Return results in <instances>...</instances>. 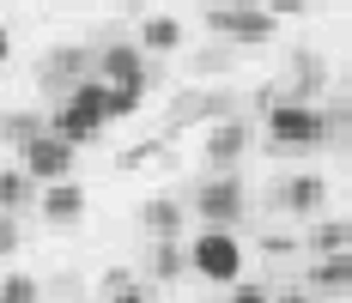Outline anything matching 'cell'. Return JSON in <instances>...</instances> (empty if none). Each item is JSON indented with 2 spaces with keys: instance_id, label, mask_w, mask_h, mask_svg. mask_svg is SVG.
Masks as SVG:
<instances>
[{
  "instance_id": "obj_14",
  "label": "cell",
  "mask_w": 352,
  "mask_h": 303,
  "mask_svg": "<svg viewBox=\"0 0 352 303\" xmlns=\"http://www.w3.org/2000/svg\"><path fill=\"white\" fill-rule=\"evenodd\" d=\"M85 212V188L79 182H55V188H43V218L49 225H73Z\"/></svg>"
},
{
  "instance_id": "obj_11",
  "label": "cell",
  "mask_w": 352,
  "mask_h": 303,
  "mask_svg": "<svg viewBox=\"0 0 352 303\" xmlns=\"http://www.w3.org/2000/svg\"><path fill=\"white\" fill-rule=\"evenodd\" d=\"M188 273V249H182V236H164V243H152V261H146V279L152 285H170Z\"/></svg>"
},
{
  "instance_id": "obj_1",
  "label": "cell",
  "mask_w": 352,
  "mask_h": 303,
  "mask_svg": "<svg viewBox=\"0 0 352 303\" xmlns=\"http://www.w3.org/2000/svg\"><path fill=\"white\" fill-rule=\"evenodd\" d=\"M188 267L207 285H237L243 279V243H237V231H201L188 243Z\"/></svg>"
},
{
  "instance_id": "obj_23",
  "label": "cell",
  "mask_w": 352,
  "mask_h": 303,
  "mask_svg": "<svg viewBox=\"0 0 352 303\" xmlns=\"http://www.w3.org/2000/svg\"><path fill=\"white\" fill-rule=\"evenodd\" d=\"M225 303H274V298H267L261 285H243V279H237V285H231V298H225Z\"/></svg>"
},
{
  "instance_id": "obj_7",
  "label": "cell",
  "mask_w": 352,
  "mask_h": 303,
  "mask_svg": "<svg viewBox=\"0 0 352 303\" xmlns=\"http://www.w3.org/2000/svg\"><path fill=\"white\" fill-rule=\"evenodd\" d=\"M188 212L195 206H176V201H146L140 206V236H152V243H164V236H182V225H188Z\"/></svg>"
},
{
  "instance_id": "obj_5",
  "label": "cell",
  "mask_w": 352,
  "mask_h": 303,
  "mask_svg": "<svg viewBox=\"0 0 352 303\" xmlns=\"http://www.w3.org/2000/svg\"><path fill=\"white\" fill-rule=\"evenodd\" d=\"M195 218L207 231H237V218H243V182L237 176H212L207 188L195 194Z\"/></svg>"
},
{
  "instance_id": "obj_19",
  "label": "cell",
  "mask_w": 352,
  "mask_h": 303,
  "mask_svg": "<svg viewBox=\"0 0 352 303\" xmlns=\"http://www.w3.org/2000/svg\"><path fill=\"white\" fill-rule=\"evenodd\" d=\"M158 291H152V279H122V285H104V303H152Z\"/></svg>"
},
{
  "instance_id": "obj_20",
  "label": "cell",
  "mask_w": 352,
  "mask_h": 303,
  "mask_svg": "<svg viewBox=\"0 0 352 303\" xmlns=\"http://www.w3.org/2000/svg\"><path fill=\"white\" fill-rule=\"evenodd\" d=\"M146 85H109V122H128L134 109H140Z\"/></svg>"
},
{
  "instance_id": "obj_6",
  "label": "cell",
  "mask_w": 352,
  "mask_h": 303,
  "mask_svg": "<svg viewBox=\"0 0 352 303\" xmlns=\"http://www.w3.org/2000/svg\"><path fill=\"white\" fill-rule=\"evenodd\" d=\"M243 146H249V122H243V115H225V122H212V134H207V164L231 170L237 158H243Z\"/></svg>"
},
{
  "instance_id": "obj_3",
  "label": "cell",
  "mask_w": 352,
  "mask_h": 303,
  "mask_svg": "<svg viewBox=\"0 0 352 303\" xmlns=\"http://www.w3.org/2000/svg\"><path fill=\"white\" fill-rule=\"evenodd\" d=\"M73 152L79 146H67L61 134H36L25 152H19V170L31 176L36 188H55V182H73Z\"/></svg>"
},
{
  "instance_id": "obj_16",
  "label": "cell",
  "mask_w": 352,
  "mask_h": 303,
  "mask_svg": "<svg viewBox=\"0 0 352 303\" xmlns=\"http://www.w3.org/2000/svg\"><path fill=\"white\" fill-rule=\"evenodd\" d=\"M310 249L316 255H346L352 249V218H322L316 231H310Z\"/></svg>"
},
{
  "instance_id": "obj_25",
  "label": "cell",
  "mask_w": 352,
  "mask_h": 303,
  "mask_svg": "<svg viewBox=\"0 0 352 303\" xmlns=\"http://www.w3.org/2000/svg\"><path fill=\"white\" fill-rule=\"evenodd\" d=\"M261 6H267V12H274V19H280V12H304V6H310V0H261Z\"/></svg>"
},
{
  "instance_id": "obj_18",
  "label": "cell",
  "mask_w": 352,
  "mask_h": 303,
  "mask_svg": "<svg viewBox=\"0 0 352 303\" xmlns=\"http://www.w3.org/2000/svg\"><path fill=\"white\" fill-rule=\"evenodd\" d=\"M0 303H43V285L31 273H6L0 279Z\"/></svg>"
},
{
  "instance_id": "obj_13",
  "label": "cell",
  "mask_w": 352,
  "mask_h": 303,
  "mask_svg": "<svg viewBox=\"0 0 352 303\" xmlns=\"http://www.w3.org/2000/svg\"><path fill=\"white\" fill-rule=\"evenodd\" d=\"M176 49H182V25H176L170 12L140 19V55H176Z\"/></svg>"
},
{
  "instance_id": "obj_17",
  "label": "cell",
  "mask_w": 352,
  "mask_h": 303,
  "mask_svg": "<svg viewBox=\"0 0 352 303\" xmlns=\"http://www.w3.org/2000/svg\"><path fill=\"white\" fill-rule=\"evenodd\" d=\"M31 194H43L25 170H0V212H19V206H31Z\"/></svg>"
},
{
  "instance_id": "obj_12",
  "label": "cell",
  "mask_w": 352,
  "mask_h": 303,
  "mask_svg": "<svg viewBox=\"0 0 352 303\" xmlns=\"http://www.w3.org/2000/svg\"><path fill=\"white\" fill-rule=\"evenodd\" d=\"M280 206L285 212H322L328 206V182L322 176H292V182H280Z\"/></svg>"
},
{
  "instance_id": "obj_24",
  "label": "cell",
  "mask_w": 352,
  "mask_h": 303,
  "mask_svg": "<svg viewBox=\"0 0 352 303\" xmlns=\"http://www.w3.org/2000/svg\"><path fill=\"white\" fill-rule=\"evenodd\" d=\"M12 249H19V218L0 212V255H12Z\"/></svg>"
},
{
  "instance_id": "obj_8",
  "label": "cell",
  "mask_w": 352,
  "mask_h": 303,
  "mask_svg": "<svg viewBox=\"0 0 352 303\" xmlns=\"http://www.w3.org/2000/svg\"><path fill=\"white\" fill-rule=\"evenodd\" d=\"M98 73H104V85H146V61L134 43H116L98 55Z\"/></svg>"
},
{
  "instance_id": "obj_26",
  "label": "cell",
  "mask_w": 352,
  "mask_h": 303,
  "mask_svg": "<svg viewBox=\"0 0 352 303\" xmlns=\"http://www.w3.org/2000/svg\"><path fill=\"white\" fill-rule=\"evenodd\" d=\"M280 303H322V298H316V291H285Z\"/></svg>"
},
{
  "instance_id": "obj_10",
  "label": "cell",
  "mask_w": 352,
  "mask_h": 303,
  "mask_svg": "<svg viewBox=\"0 0 352 303\" xmlns=\"http://www.w3.org/2000/svg\"><path fill=\"white\" fill-rule=\"evenodd\" d=\"M49 134H61L67 146H91V139L104 134V122H98V115H85V109H73V103H61V109L49 115Z\"/></svg>"
},
{
  "instance_id": "obj_22",
  "label": "cell",
  "mask_w": 352,
  "mask_h": 303,
  "mask_svg": "<svg viewBox=\"0 0 352 303\" xmlns=\"http://www.w3.org/2000/svg\"><path fill=\"white\" fill-rule=\"evenodd\" d=\"M79 61H85L79 49H61V55H49V79H73V73H79Z\"/></svg>"
},
{
  "instance_id": "obj_27",
  "label": "cell",
  "mask_w": 352,
  "mask_h": 303,
  "mask_svg": "<svg viewBox=\"0 0 352 303\" xmlns=\"http://www.w3.org/2000/svg\"><path fill=\"white\" fill-rule=\"evenodd\" d=\"M0 61H12V31L0 25Z\"/></svg>"
},
{
  "instance_id": "obj_21",
  "label": "cell",
  "mask_w": 352,
  "mask_h": 303,
  "mask_svg": "<svg viewBox=\"0 0 352 303\" xmlns=\"http://www.w3.org/2000/svg\"><path fill=\"white\" fill-rule=\"evenodd\" d=\"M158 152H164V139H140V146H128V152L116 158V170H140V164H152Z\"/></svg>"
},
{
  "instance_id": "obj_2",
  "label": "cell",
  "mask_w": 352,
  "mask_h": 303,
  "mask_svg": "<svg viewBox=\"0 0 352 303\" xmlns=\"http://www.w3.org/2000/svg\"><path fill=\"white\" fill-rule=\"evenodd\" d=\"M267 139L274 146H322L328 139V115L310 109V103H298V98H285L267 109Z\"/></svg>"
},
{
  "instance_id": "obj_15",
  "label": "cell",
  "mask_w": 352,
  "mask_h": 303,
  "mask_svg": "<svg viewBox=\"0 0 352 303\" xmlns=\"http://www.w3.org/2000/svg\"><path fill=\"white\" fill-rule=\"evenodd\" d=\"M36 134H49L43 109H25V115H0V139H6V146H19V152H25Z\"/></svg>"
},
{
  "instance_id": "obj_9",
  "label": "cell",
  "mask_w": 352,
  "mask_h": 303,
  "mask_svg": "<svg viewBox=\"0 0 352 303\" xmlns=\"http://www.w3.org/2000/svg\"><path fill=\"white\" fill-rule=\"evenodd\" d=\"M310 291H316V298L352 291V249L346 255H322V261H310Z\"/></svg>"
},
{
  "instance_id": "obj_4",
  "label": "cell",
  "mask_w": 352,
  "mask_h": 303,
  "mask_svg": "<svg viewBox=\"0 0 352 303\" xmlns=\"http://www.w3.org/2000/svg\"><path fill=\"white\" fill-rule=\"evenodd\" d=\"M207 25H212L219 36H231V43H249V49H261V43H274V36H280V19H274V12H261V6H243V0H237V6H212Z\"/></svg>"
}]
</instances>
